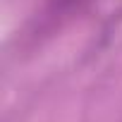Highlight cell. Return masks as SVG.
I'll return each instance as SVG.
<instances>
[{
	"label": "cell",
	"mask_w": 122,
	"mask_h": 122,
	"mask_svg": "<svg viewBox=\"0 0 122 122\" xmlns=\"http://www.w3.org/2000/svg\"><path fill=\"white\" fill-rule=\"evenodd\" d=\"M93 0H48L46 3V12L50 19H57V22H65V19H72L74 15L84 12Z\"/></svg>",
	"instance_id": "cell-1"
}]
</instances>
